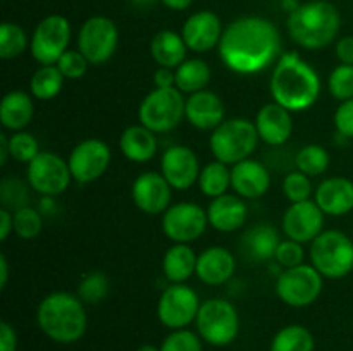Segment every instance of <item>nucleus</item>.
Wrapping results in <instances>:
<instances>
[{"mask_svg":"<svg viewBox=\"0 0 353 351\" xmlns=\"http://www.w3.org/2000/svg\"><path fill=\"white\" fill-rule=\"evenodd\" d=\"M199 295L193 288L183 284H169L162 291L157 303V317L164 327L171 330L186 329L195 322L200 310Z\"/></svg>","mask_w":353,"mask_h":351,"instance_id":"nucleus-13","label":"nucleus"},{"mask_svg":"<svg viewBox=\"0 0 353 351\" xmlns=\"http://www.w3.org/2000/svg\"><path fill=\"white\" fill-rule=\"evenodd\" d=\"M64 76L57 65H40L33 72L30 81V92L34 98L47 100L55 98L64 86Z\"/></svg>","mask_w":353,"mask_h":351,"instance_id":"nucleus-33","label":"nucleus"},{"mask_svg":"<svg viewBox=\"0 0 353 351\" xmlns=\"http://www.w3.org/2000/svg\"><path fill=\"white\" fill-rule=\"evenodd\" d=\"M281 229L288 240L302 244L312 243L324 231V212L316 200L292 203L283 213Z\"/></svg>","mask_w":353,"mask_h":351,"instance_id":"nucleus-16","label":"nucleus"},{"mask_svg":"<svg viewBox=\"0 0 353 351\" xmlns=\"http://www.w3.org/2000/svg\"><path fill=\"white\" fill-rule=\"evenodd\" d=\"M28 188H31L30 182L23 181L19 178H3L0 182V200H2V209L16 212L17 209H23L30 202V193Z\"/></svg>","mask_w":353,"mask_h":351,"instance_id":"nucleus-38","label":"nucleus"},{"mask_svg":"<svg viewBox=\"0 0 353 351\" xmlns=\"http://www.w3.org/2000/svg\"><path fill=\"white\" fill-rule=\"evenodd\" d=\"M137 351H161V348L154 346V344H141Z\"/></svg>","mask_w":353,"mask_h":351,"instance_id":"nucleus-56","label":"nucleus"},{"mask_svg":"<svg viewBox=\"0 0 353 351\" xmlns=\"http://www.w3.org/2000/svg\"><path fill=\"white\" fill-rule=\"evenodd\" d=\"M316 341L307 327L293 323L286 326L272 337L269 351H314Z\"/></svg>","mask_w":353,"mask_h":351,"instance_id":"nucleus-34","label":"nucleus"},{"mask_svg":"<svg viewBox=\"0 0 353 351\" xmlns=\"http://www.w3.org/2000/svg\"><path fill=\"white\" fill-rule=\"evenodd\" d=\"M272 102L290 112L310 109L321 95V78L316 69L296 52L283 54L272 69L269 83Z\"/></svg>","mask_w":353,"mask_h":351,"instance_id":"nucleus-2","label":"nucleus"},{"mask_svg":"<svg viewBox=\"0 0 353 351\" xmlns=\"http://www.w3.org/2000/svg\"><path fill=\"white\" fill-rule=\"evenodd\" d=\"M283 193H285L286 200L292 203H300L305 202V200H310V195H312L310 176L303 174L300 171L290 172L283 179Z\"/></svg>","mask_w":353,"mask_h":351,"instance_id":"nucleus-42","label":"nucleus"},{"mask_svg":"<svg viewBox=\"0 0 353 351\" xmlns=\"http://www.w3.org/2000/svg\"><path fill=\"white\" fill-rule=\"evenodd\" d=\"M300 6H302V2H299V0H281V7H283V9H285L288 14L295 12V10L299 9Z\"/></svg>","mask_w":353,"mask_h":351,"instance_id":"nucleus-54","label":"nucleus"},{"mask_svg":"<svg viewBox=\"0 0 353 351\" xmlns=\"http://www.w3.org/2000/svg\"><path fill=\"white\" fill-rule=\"evenodd\" d=\"M209 226L207 210L192 202L171 205L162 213V231L174 243H193Z\"/></svg>","mask_w":353,"mask_h":351,"instance_id":"nucleus-14","label":"nucleus"},{"mask_svg":"<svg viewBox=\"0 0 353 351\" xmlns=\"http://www.w3.org/2000/svg\"><path fill=\"white\" fill-rule=\"evenodd\" d=\"M292 40L307 50H321L336 40L341 28L340 10L327 0H310L288 16Z\"/></svg>","mask_w":353,"mask_h":351,"instance_id":"nucleus-4","label":"nucleus"},{"mask_svg":"<svg viewBox=\"0 0 353 351\" xmlns=\"http://www.w3.org/2000/svg\"><path fill=\"white\" fill-rule=\"evenodd\" d=\"M176 74V88L181 93L202 92L207 89V85L210 81V67L202 58H186L179 67L174 69Z\"/></svg>","mask_w":353,"mask_h":351,"instance_id":"nucleus-31","label":"nucleus"},{"mask_svg":"<svg viewBox=\"0 0 353 351\" xmlns=\"http://www.w3.org/2000/svg\"><path fill=\"white\" fill-rule=\"evenodd\" d=\"M314 200L324 212V215H347L353 210V181L343 176L324 179L317 186Z\"/></svg>","mask_w":353,"mask_h":351,"instance_id":"nucleus-23","label":"nucleus"},{"mask_svg":"<svg viewBox=\"0 0 353 351\" xmlns=\"http://www.w3.org/2000/svg\"><path fill=\"white\" fill-rule=\"evenodd\" d=\"M240 243L241 253L248 260L261 264V262L274 260L276 250H278L281 240H279V233L274 226L262 222L245 231Z\"/></svg>","mask_w":353,"mask_h":351,"instance_id":"nucleus-26","label":"nucleus"},{"mask_svg":"<svg viewBox=\"0 0 353 351\" xmlns=\"http://www.w3.org/2000/svg\"><path fill=\"white\" fill-rule=\"evenodd\" d=\"M324 277L312 264L285 268L276 281V295L285 305L305 308L317 301L323 292Z\"/></svg>","mask_w":353,"mask_h":351,"instance_id":"nucleus-9","label":"nucleus"},{"mask_svg":"<svg viewBox=\"0 0 353 351\" xmlns=\"http://www.w3.org/2000/svg\"><path fill=\"white\" fill-rule=\"evenodd\" d=\"M119 148L121 153L128 160L137 162V164H147L157 153V136L143 124H134L121 133Z\"/></svg>","mask_w":353,"mask_h":351,"instance_id":"nucleus-27","label":"nucleus"},{"mask_svg":"<svg viewBox=\"0 0 353 351\" xmlns=\"http://www.w3.org/2000/svg\"><path fill=\"white\" fill-rule=\"evenodd\" d=\"M26 181L30 182L31 189L45 198H54L69 188L72 176L68 160L61 155L54 151H40L38 157L28 164Z\"/></svg>","mask_w":353,"mask_h":351,"instance_id":"nucleus-11","label":"nucleus"},{"mask_svg":"<svg viewBox=\"0 0 353 351\" xmlns=\"http://www.w3.org/2000/svg\"><path fill=\"white\" fill-rule=\"evenodd\" d=\"M110 292V281L103 272L93 270L88 272L85 277L81 279L78 286V298L83 303H90V305H95V303L103 301V299L109 296Z\"/></svg>","mask_w":353,"mask_h":351,"instance_id":"nucleus-37","label":"nucleus"},{"mask_svg":"<svg viewBox=\"0 0 353 351\" xmlns=\"http://www.w3.org/2000/svg\"><path fill=\"white\" fill-rule=\"evenodd\" d=\"M200 171L202 169H200L199 157L192 148L185 145H172L162 153L161 174L172 189L185 191L192 188L195 182H199Z\"/></svg>","mask_w":353,"mask_h":351,"instance_id":"nucleus-17","label":"nucleus"},{"mask_svg":"<svg viewBox=\"0 0 353 351\" xmlns=\"http://www.w3.org/2000/svg\"><path fill=\"white\" fill-rule=\"evenodd\" d=\"M14 213V233L21 240H34L40 236L41 227H43V219L41 213L33 206L26 205L23 209H17Z\"/></svg>","mask_w":353,"mask_h":351,"instance_id":"nucleus-39","label":"nucleus"},{"mask_svg":"<svg viewBox=\"0 0 353 351\" xmlns=\"http://www.w3.org/2000/svg\"><path fill=\"white\" fill-rule=\"evenodd\" d=\"M334 52H336V57L341 64L353 65V34L340 38V40L336 41Z\"/></svg>","mask_w":353,"mask_h":351,"instance_id":"nucleus-48","label":"nucleus"},{"mask_svg":"<svg viewBox=\"0 0 353 351\" xmlns=\"http://www.w3.org/2000/svg\"><path fill=\"white\" fill-rule=\"evenodd\" d=\"M303 258H305V250H303L302 243L293 240L281 241L274 255V260L285 268L299 267L303 264Z\"/></svg>","mask_w":353,"mask_h":351,"instance_id":"nucleus-45","label":"nucleus"},{"mask_svg":"<svg viewBox=\"0 0 353 351\" xmlns=\"http://www.w3.org/2000/svg\"><path fill=\"white\" fill-rule=\"evenodd\" d=\"M223 24L219 16L212 10H199L185 21L181 36L188 50L196 54H205L212 48L219 47L223 36Z\"/></svg>","mask_w":353,"mask_h":351,"instance_id":"nucleus-19","label":"nucleus"},{"mask_svg":"<svg viewBox=\"0 0 353 351\" xmlns=\"http://www.w3.org/2000/svg\"><path fill=\"white\" fill-rule=\"evenodd\" d=\"M9 151L10 157L21 164H30L34 157L40 153V143L33 134L26 131H16L9 136Z\"/></svg>","mask_w":353,"mask_h":351,"instance_id":"nucleus-40","label":"nucleus"},{"mask_svg":"<svg viewBox=\"0 0 353 351\" xmlns=\"http://www.w3.org/2000/svg\"><path fill=\"white\" fill-rule=\"evenodd\" d=\"M37 323L48 339L59 344H72L86 332L85 303L78 295L55 291L45 296L37 308Z\"/></svg>","mask_w":353,"mask_h":351,"instance_id":"nucleus-3","label":"nucleus"},{"mask_svg":"<svg viewBox=\"0 0 353 351\" xmlns=\"http://www.w3.org/2000/svg\"><path fill=\"white\" fill-rule=\"evenodd\" d=\"M119 31L105 16H93L83 23L78 33V50L92 65L105 64L117 50Z\"/></svg>","mask_w":353,"mask_h":351,"instance_id":"nucleus-12","label":"nucleus"},{"mask_svg":"<svg viewBox=\"0 0 353 351\" xmlns=\"http://www.w3.org/2000/svg\"><path fill=\"white\" fill-rule=\"evenodd\" d=\"M195 323L199 336L210 346H228L240 332V317L233 303L228 299L212 298L203 301Z\"/></svg>","mask_w":353,"mask_h":351,"instance_id":"nucleus-8","label":"nucleus"},{"mask_svg":"<svg viewBox=\"0 0 353 351\" xmlns=\"http://www.w3.org/2000/svg\"><path fill=\"white\" fill-rule=\"evenodd\" d=\"M161 2L171 10H185L192 6L193 0H161Z\"/></svg>","mask_w":353,"mask_h":351,"instance_id":"nucleus-53","label":"nucleus"},{"mask_svg":"<svg viewBox=\"0 0 353 351\" xmlns=\"http://www.w3.org/2000/svg\"><path fill=\"white\" fill-rule=\"evenodd\" d=\"M330 151L323 145L310 143L300 148L295 157L296 171L303 172L307 176H321L330 167Z\"/></svg>","mask_w":353,"mask_h":351,"instance_id":"nucleus-35","label":"nucleus"},{"mask_svg":"<svg viewBox=\"0 0 353 351\" xmlns=\"http://www.w3.org/2000/svg\"><path fill=\"white\" fill-rule=\"evenodd\" d=\"M257 127L245 117H233L223 120L212 131L209 140L214 158L226 165H234L250 158L259 145Z\"/></svg>","mask_w":353,"mask_h":351,"instance_id":"nucleus-5","label":"nucleus"},{"mask_svg":"<svg viewBox=\"0 0 353 351\" xmlns=\"http://www.w3.org/2000/svg\"><path fill=\"white\" fill-rule=\"evenodd\" d=\"M331 95L340 102L353 98V65L340 64L331 71L327 78Z\"/></svg>","mask_w":353,"mask_h":351,"instance_id":"nucleus-41","label":"nucleus"},{"mask_svg":"<svg viewBox=\"0 0 353 351\" xmlns=\"http://www.w3.org/2000/svg\"><path fill=\"white\" fill-rule=\"evenodd\" d=\"M9 281V264L6 255H0V289H3Z\"/></svg>","mask_w":353,"mask_h":351,"instance_id":"nucleus-52","label":"nucleus"},{"mask_svg":"<svg viewBox=\"0 0 353 351\" xmlns=\"http://www.w3.org/2000/svg\"><path fill=\"white\" fill-rule=\"evenodd\" d=\"M334 127L340 136L353 140V98L340 103L334 112Z\"/></svg>","mask_w":353,"mask_h":351,"instance_id":"nucleus-46","label":"nucleus"},{"mask_svg":"<svg viewBox=\"0 0 353 351\" xmlns=\"http://www.w3.org/2000/svg\"><path fill=\"white\" fill-rule=\"evenodd\" d=\"M33 98L23 89H12L6 93L0 102V123L12 133L24 131V127L33 119Z\"/></svg>","mask_w":353,"mask_h":351,"instance_id":"nucleus-28","label":"nucleus"},{"mask_svg":"<svg viewBox=\"0 0 353 351\" xmlns=\"http://www.w3.org/2000/svg\"><path fill=\"white\" fill-rule=\"evenodd\" d=\"M186 98L176 86L172 88H155L141 100L138 107L140 124L159 133H169L185 117Z\"/></svg>","mask_w":353,"mask_h":351,"instance_id":"nucleus-7","label":"nucleus"},{"mask_svg":"<svg viewBox=\"0 0 353 351\" xmlns=\"http://www.w3.org/2000/svg\"><path fill=\"white\" fill-rule=\"evenodd\" d=\"M199 188L209 198L226 195L231 188V169L219 160H214L202 167L199 176Z\"/></svg>","mask_w":353,"mask_h":351,"instance_id":"nucleus-32","label":"nucleus"},{"mask_svg":"<svg viewBox=\"0 0 353 351\" xmlns=\"http://www.w3.org/2000/svg\"><path fill=\"white\" fill-rule=\"evenodd\" d=\"M130 2L133 3L134 7H138V9H148V7L155 6L157 0H130Z\"/></svg>","mask_w":353,"mask_h":351,"instance_id":"nucleus-55","label":"nucleus"},{"mask_svg":"<svg viewBox=\"0 0 353 351\" xmlns=\"http://www.w3.org/2000/svg\"><path fill=\"white\" fill-rule=\"evenodd\" d=\"M55 65L65 79H79L86 74L90 62L79 50H68Z\"/></svg>","mask_w":353,"mask_h":351,"instance_id":"nucleus-44","label":"nucleus"},{"mask_svg":"<svg viewBox=\"0 0 353 351\" xmlns=\"http://www.w3.org/2000/svg\"><path fill=\"white\" fill-rule=\"evenodd\" d=\"M254 124L257 127L259 138L271 147L285 145L293 133L292 112L276 102L265 103L264 107H261Z\"/></svg>","mask_w":353,"mask_h":351,"instance_id":"nucleus-21","label":"nucleus"},{"mask_svg":"<svg viewBox=\"0 0 353 351\" xmlns=\"http://www.w3.org/2000/svg\"><path fill=\"white\" fill-rule=\"evenodd\" d=\"M110 148L105 141L88 138L72 148L68 158L71 176L79 184H90L105 174L110 165Z\"/></svg>","mask_w":353,"mask_h":351,"instance_id":"nucleus-15","label":"nucleus"},{"mask_svg":"<svg viewBox=\"0 0 353 351\" xmlns=\"http://www.w3.org/2000/svg\"><path fill=\"white\" fill-rule=\"evenodd\" d=\"M14 233V213L7 209H0V241H6Z\"/></svg>","mask_w":353,"mask_h":351,"instance_id":"nucleus-50","label":"nucleus"},{"mask_svg":"<svg viewBox=\"0 0 353 351\" xmlns=\"http://www.w3.org/2000/svg\"><path fill=\"white\" fill-rule=\"evenodd\" d=\"M186 52H188V47L185 40L176 31H159L150 41L152 58L157 62L159 67H179L186 61Z\"/></svg>","mask_w":353,"mask_h":351,"instance_id":"nucleus-30","label":"nucleus"},{"mask_svg":"<svg viewBox=\"0 0 353 351\" xmlns=\"http://www.w3.org/2000/svg\"><path fill=\"white\" fill-rule=\"evenodd\" d=\"M209 226L219 233H234L247 222L248 206L238 195H226L212 198L207 206Z\"/></svg>","mask_w":353,"mask_h":351,"instance_id":"nucleus-24","label":"nucleus"},{"mask_svg":"<svg viewBox=\"0 0 353 351\" xmlns=\"http://www.w3.org/2000/svg\"><path fill=\"white\" fill-rule=\"evenodd\" d=\"M310 264L326 279H343L353 270V241L338 229L323 231L310 243Z\"/></svg>","mask_w":353,"mask_h":351,"instance_id":"nucleus-6","label":"nucleus"},{"mask_svg":"<svg viewBox=\"0 0 353 351\" xmlns=\"http://www.w3.org/2000/svg\"><path fill=\"white\" fill-rule=\"evenodd\" d=\"M271 188V174L259 160L247 158L231 167V189L238 196L257 200Z\"/></svg>","mask_w":353,"mask_h":351,"instance_id":"nucleus-20","label":"nucleus"},{"mask_svg":"<svg viewBox=\"0 0 353 351\" xmlns=\"http://www.w3.org/2000/svg\"><path fill=\"white\" fill-rule=\"evenodd\" d=\"M199 255L190 244L174 243L162 258V272L171 284H183L196 270Z\"/></svg>","mask_w":353,"mask_h":351,"instance_id":"nucleus-29","label":"nucleus"},{"mask_svg":"<svg viewBox=\"0 0 353 351\" xmlns=\"http://www.w3.org/2000/svg\"><path fill=\"white\" fill-rule=\"evenodd\" d=\"M71 24L61 14L41 19L30 38V52L40 65H55L69 50Z\"/></svg>","mask_w":353,"mask_h":351,"instance_id":"nucleus-10","label":"nucleus"},{"mask_svg":"<svg viewBox=\"0 0 353 351\" xmlns=\"http://www.w3.org/2000/svg\"><path fill=\"white\" fill-rule=\"evenodd\" d=\"M236 260L233 253L223 246H210L199 255L196 277L207 286L226 284L234 275Z\"/></svg>","mask_w":353,"mask_h":351,"instance_id":"nucleus-25","label":"nucleus"},{"mask_svg":"<svg viewBox=\"0 0 353 351\" xmlns=\"http://www.w3.org/2000/svg\"><path fill=\"white\" fill-rule=\"evenodd\" d=\"M202 337L188 329L172 330L161 344V351H202Z\"/></svg>","mask_w":353,"mask_h":351,"instance_id":"nucleus-43","label":"nucleus"},{"mask_svg":"<svg viewBox=\"0 0 353 351\" xmlns=\"http://www.w3.org/2000/svg\"><path fill=\"white\" fill-rule=\"evenodd\" d=\"M217 50L230 71L257 74L281 57V36L265 17H240L223 31Z\"/></svg>","mask_w":353,"mask_h":351,"instance_id":"nucleus-1","label":"nucleus"},{"mask_svg":"<svg viewBox=\"0 0 353 351\" xmlns=\"http://www.w3.org/2000/svg\"><path fill=\"white\" fill-rule=\"evenodd\" d=\"M10 157L9 151V136L6 133H0V165L7 164V158Z\"/></svg>","mask_w":353,"mask_h":351,"instance_id":"nucleus-51","label":"nucleus"},{"mask_svg":"<svg viewBox=\"0 0 353 351\" xmlns=\"http://www.w3.org/2000/svg\"><path fill=\"white\" fill-rule=\"evenodd\" d=\"M185 119L200 131L216 129L224 120V103L209 89L188 95L185 105Z\"/></svg>","mask_w":353,"mask_h":351,"instance_id":"nucleus-22","label":"nucleus"},{"mask_svg":"<svg viewBox=\"0 0 353 351\" xmlns=\"http://www.w3.org/2000/svg\"><path fill=\"white\" fill-rule=\"evenodd\" d=\"M172 188L161 172H143L131 186V198L137 209L148 215H161L171 206Z\"/></svg>","mask_w":353,"mask_h":351,"instance_id":"nucleus-18","label":"nucleus"},{"mask_svg":"<svg viewBox=\"0 0 353 351\" xmlns=\"http://www.w3.org/2000/svg\"><path fill=\"white\" fill-rule=\"evenodd\" d=\"M17 334L9 322H0V351H16Z\"/></svg>","mask_w":353,"mask_h":351,"instance_id":"nucleus-47","label":"nucleus"},{"mask_svg":"<svg viewBox=\"0 0 353 351\" xmlns=\"http://www.w3.org/2000/svg\"><path fill=\"white\" fill-rule=\"evenodd\" d=\"M28 45V34L19 24L16 23H2L0 26V57L10 61V58H17L26 52Z\"/></svg>","mask_w":353,"mask_h":351,"instance_id":"nucleus-36","label":"nucleus"},{"mask_svg":"<svg viewBox=\"0 0 353 351\" xmlns=\"http://www.w3.org/2000/svg\"><path fill=\"white\" fill-rule=\"evenodd\" d=\"M154 83L155 88H172L176 85V74L174 69L169 67H159L154 72Z\"/></svg>","mask_w":353,"mask_h":351,"instance_id":"nucleus-49","label":"nucleus"}]
</instances>
